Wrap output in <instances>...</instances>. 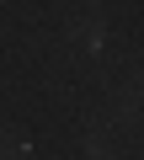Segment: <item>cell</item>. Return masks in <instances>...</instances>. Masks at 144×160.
Listing matches in <instances>:
<instances>
[{
    "instance_id": "cell-2",
    "label": "cell",
    "mask_w": 144,
    "mask_h": 160,
    "mask_svg": "<svg viewBox=\"0 0 144 160\" xmlns=\"http://www.w3.org/2000/svg\"><path fill=\"white\" fill-rule=\"evenodd\" d=\"M0 160H32V144H27V139H11V133H0Z\"/></svg>"
},
{
    "instance_id": "cell-1",
    "label": "cell",
    "mask_w": 144,
    "mask_h": 160,
    "mask_svg": "<svg viewBox=\"0 0 144 160\" xmlns=\"http://www.w3.org/2000/svg\"><path fill=\"white\" fill-rule=\"evenodd\" d=\"M69 43H75L80 53H102V48H107V22L91 16V11L75 16V22H69Z\"/></svg>"
}]
</instances>
